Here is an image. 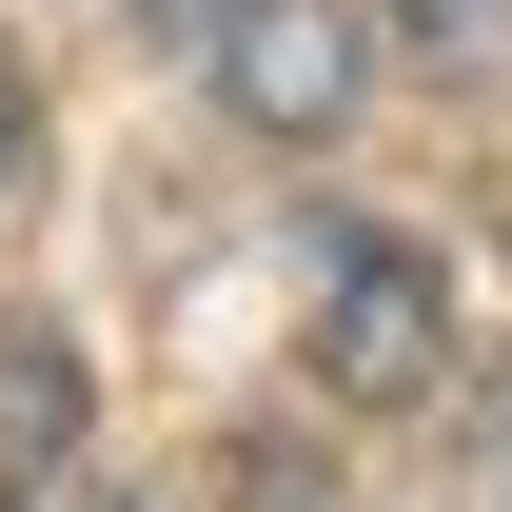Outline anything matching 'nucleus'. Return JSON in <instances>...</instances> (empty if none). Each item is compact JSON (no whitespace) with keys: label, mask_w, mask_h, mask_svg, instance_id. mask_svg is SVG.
Returning a JSON list of instances; mask_svg holds the SVG:
<instances>
[{"label":"nucleus","mask_w":512,"mask_h":512,"mask_svg":"<svg viewBox=\"0 0 512 512\" xmlns=\"http://www.w3.org/2000/svg\"><path fill=\"white\" fill-rule=\"evenodd\" d=\"M493 512H512V453H493Z\"/></svg>","instance_id":"obj_5"},{"label":"nucleus","mask_w":512,"mask_h":512,"mask_svg":"<svg viewBox=\"0 0 512 512\" xmlns=\"http://www.w3.org/2000/svg\"><path fill=\"white\" fill-rule=\"evenodd\" d=\"M20 197H40V79L0 60V217H20Z\"/></svg>","instance_id":"obj_4"},{"label":"nucleus","mask_w":512,"mask_h":512,"mask_svg":"<svg viewBox=\"0 0 512 512\" xmlns=\"http://www.w3.org/2000/svg\"><path fill=\"white\" fill-rule=\"evenodd\" d=\"M453 375V276L414 237H335L316 256V394L335 414H414Z\"/></svg>","instance_id":"obj_1"},{"label":"nucleus","mask_w":512,"mask_h":512,"mask_svg":"<svg viewBox=\"0 0 512 512\" xmlns=\"http://www.w3.org/2000/svg\"><path fill=\"white\" fill-rule=\"evenodd\" d=\"M197 40H217V99H237L256 138H335L355 99H375V40H355V0H217Z\"/></svg>","instance_id":"obj_2"},{"label":"nucleus","mask_w":512,"mask_h":512,"mask_svg":"<svg viewBox=\"0 0 512 512\" xmlns=\"http://www.w3.org/2000/svg\"><path fill=\"white\" fill-rule=\"evenodd\" d=\"M355 20H394L434 79H493V60H512V0H355Z\"/></svg>","instance_id":"obj_3"}]
</instances>
